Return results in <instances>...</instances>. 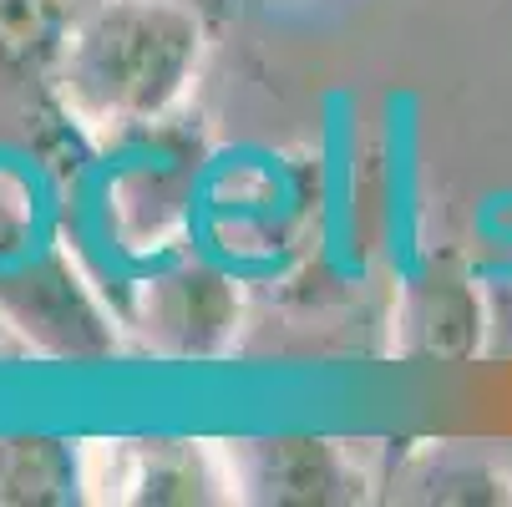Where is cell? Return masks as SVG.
Segmentation results:
<instances>
[{
	"label": "cell",
	"mask_w": 512,
	"mask_h": 507,
	"mask_svg": "<svg viewBox=\"0 0 512 507\" xmlns=\"http://www.w3.org/2000/svg\"><path fill=\"white\" fill-rule=\"evenodd\" d=\"M208 26L188 0H92L71 11L51 87L97 137L163 122L193 87Z\"/></svg>",
	"instance_id": "6da1fadb"
},
{
	"label": "cell",
	"mask_w": 512,
	"mask_h": 507,
	"mask_svg": "<svg viewBox=\"0 0 512 507\" xmlns=\"http://www.w3.org/2000/svg\"><path fill=\"white\" fill-rule=\"evenodd\" d=\"M87 502L137 507H203L234 502L224 452L208 442H87L82 447Z\"/></svg>",
	"instance_id": "7a4b0ae2"
},
{
	"label": "cell",
	"mask_w": 512,
	"mask_h": 507,
	"mask_svg": "<svg viewBox=\"0 0 512 507\" xmlns=\"http://www.w3.org/2000/svg\"><path fill=\"white\" fill-rule=\"evenodd\" d=\"M234 482V502L264 507H335L360 497V472L340 442L325 437H249L218 442Z\"/></svg>",
	"instance_id": "3957f363"
},
{
	"label": "cell",
	"mask_w": 512,
	"mask_h": 507,
	"mask_svg": "<svg viewBox=\"0 0 512 507\" xmlns=\"http://www.w3.org/2000/svg\"><path fill=\"white\" fill-rule=\"evenodd\" d=\"M234 320H239L234 284L208 264H178L148 279L137 295V330L148 335L153 350L173 360L218 355L234 335Z\"/></svg>",
	"instance_id": "277c9868"
},
{
	"label": "cell",
	"mask_w": 512,
	"mask_h": 507,
	"mask_svg": "<svg viewBox=\"0 0 512 507\" xmlns=\"http://www.w3.org/2000/svg\"><path fill=\"white\" fill-rule=\"evenodd\" d=\"M6 315L56 355L92 360V355L112 350V335H107L102 315L92 310V300L77 289V274H71L61 259H51L31 274L26 295H6Z\"/></svg>",
	"instance_id": "5b68a950"
},
{
	"label": "cell",
	"mask_w": 512,
	"mask_h": 507,
	"mask_svg": "<svg viewBox=\"0 0 512 507\" xmlns=\"http://www.w3.org/2000/svg\"><path fill=\"white\" fill-rule=\"evenodd\" d=\"M87 502L82 447L61 437H0V507Z\"/></svg>",
	"instance_id": "8992f818"
},
{
	"label": "cell",
	"mask_w": 512,
	"mask_h": 507,
	"mask_svg": "<svg viewBox=\"0 0 512 507\" xmlns=\"http://www.w3.org/2000/svg\"><path fill=\"white\" fill-rule=\"evenodd\" d=\"M482 340V305L457 279H431L411 289L401 305V350L406 355H436L462 360Z\"/></svg>",
	"instance_id": "52a82bcc"
},
{
	"label": "cell",
	"mask_w": 512,
	"mask_h": 507,
	"mask_svg": "<svg viewBox=\"0 0 512 507\" xmlns=\"http://www.w3.org/2000/svg\"><path fill=\"white\" fill-rule=\"evenodd\" d=\"M66 21L71 11H61V0H0V71L51 77Z\"/></svg>",
	"instance_id": "ba28073f"
},
{
	"label": "cell",
	"mask_w": 512,
	"mask_h": 507,
	"mask_svg": "<svg viewBox=\"0 0 512 507\" xmlns=\"http://www.w3.org/2000/svg\"><path fill=\"white\" fill-rule=\"evenodd\" d=\"M401 497L411 502H512L507 477L467 452H421L401 472Z\"/></svg>",
	"instance_id": "9c48e42d"
},
{
	"label": "cell",
	"mask_w": 512,
	"mask_h": 507,
	"mask_svg": "<svg viewBox=\"0 0 512 507\" xmlns=\"http://www.w3.org/2000/svg\"><path fill=\"white\" fill-rule=\"evenodd\" d=\"M0 335H6V315H0Z\"/></svg>",
	"instance_id": "30bf717a"
}]
</instances>
